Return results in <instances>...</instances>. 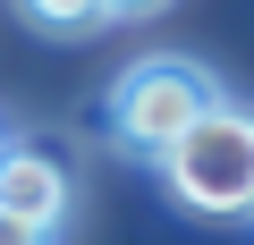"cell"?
I'll return each mask as SVG.
<instances>
[{
    "label": "cell",
    "mask_w": 254,
    "mask_h": 245,
    "mask_svg": "<svg viewBox=\"0 0 254 245\" xmlns=\"http://www.w3.org/2000/svg\"><path fill=\"white\" fill-rule=\"evenodd\" d=\"M0 211L26 220V228H60L68 220V169L34 144H9L0 152Z\"/></svg>",
    "instance_id": "cell-3"
},
{
    "label": "cell",
    "mask_w": 254,
    "mask_h": 245,
    "mask_svg": "<svg viewBox=\"0 0 254 245\" xmlns=\"http://www.w3.org/2000/svg\"><path fill=\"white\" fill-rule=\"evenodd\" d=\"M17 9L43 26V34H93L110 9H102V0H17Z\"/></svg>",
    "instance_id": "cell-4"
},
{
    "label": "cell",
    "mask_w": 254,
    "mask_h": 245,
    "mask_svg": "<svg viewBox=\"0 0 254 245\" xmlns=\"http://www.w3.org/2000/svg\"><path fill=\"white\" fill-rule=\"evenodd\" d=\"M170 169V195L187 203V211H203V220H237V211H254V110H237V101H220L203 127L161 161Z\"/></svg>",
    "instance_id": "cell-2"
},
{
    "label": "cell",
    "mask_w": 254,
    "mask_h": 245,
    "mask_svg": "<svg viewBox=\"0 0 254 245\" xmlns=\"http://www.w3.org/2000/svg\"><path fill=\"white\" fill-rule=\"evenodd\" d=\"M110 17H144V9H161V0H102Z\"/></svg>",
    "instance_id": "cell-6"
},
{
    "label": "cell",
    "mask_w": 254,
    "mask_h": 245,
    "mask_svg": "<svg viewBox=\"0 0 254 245\" xmlns=\"http://www.w3.org/2000/svg\"><path fill=\"white\" fill-rule=\"evenodd\" d=\"M220 110V85L195 68V59H136L119 85H110V127L127 152H153L170 161L203 118Z\"/></svg>",
    "instance_id": "cell-1"
},
{
    "label": "cell",
    "mask_w": 254,
    "mask_h": 245,
    "mask_svg": "<svg viewBox=\"0 0 254 245\" xmlns=\"http://www.w3.org/2000/svg\"><path fill=\"white\" fill-rule=\"evenodd\" d=\"M0 245H51V228H26V220L0 211Z\"/></svg>",
    "instance_id": "cell-5"
}]
</instances>
